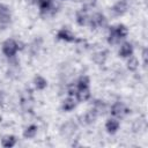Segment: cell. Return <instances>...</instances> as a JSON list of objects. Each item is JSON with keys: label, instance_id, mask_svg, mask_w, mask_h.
Segmentation results:
<instances>
[{"label": "cell", "instance_id": "cell-1", "mask_svg": "<svg viewBox=\"0 0 148 148\" xmlns=\"http://www.w3.org/2000/svg\"><path fill=\"white\" fill-rule=\"evenodd\" d=\"M17 50H18V44L14 39H7L2 44V53L8 58L14 57Z\"/></svg>", "mask_w": 148, "mask_h": 148}, {"label": "cell", "instance_id": "cell-2", "mask_svg": "<svg viewBox=\"0 0 148 148\" xmlns=\"http://www.w3.org/2000/svg\"><path fill=\"white\" fill-rule=\"evenodd\" d=\"M89 25L92 28V29H96V28H101V27H105L106 25V18L103 14L101 13H95L91 17H89V21H88Z\"/></svg>", "mask_w": 148, "mask_h": 148}, {"label": "cell", "instance_id": "cell-3", "mask_svg": "<svg viewBox=\"0 0 148 148\" xmlns=\"http://www.w3.org/2000/svg\"><path fill=\"white\" fill-rule=\"evenodd\" d=\"M127 112V108L121 102H117L111 106V114L114 117H123Z\"/></svg>", "mask_w": 148, "mask_h": 148}, {"label": "cell", "instance_id": "cell-4", "mask_svg": "<svg viewBox=\"0 0 148 148\" xmlns=\"http://www.w3.org/2000/svg\"><path fill=\"white\" fill-rule=\"evenodd\" d=\"M10 22V12L9 8L0 3V24L6 25Z\"/></svg>", "mask_w": 148, "mask_h": 148}, {"label": "cell", "instance_id": "cell-5", "mask_svg": "<svg viewBox=\"0 0 148 148\" xmlns=\"http://www.w3.org/2000/svg\"><path fill=\"white\" fill-rule=\"evenodd\" d=\"M57 37H58L59 39L65 40V42H68V43H72V42H76V40H77V39L75 38V36H74L71 31H68L67 29H60V30L58 31V34H57Z\"/></svg>", "mask_w": 148, "mask_h": 148}, {"label": "cell", "instance_id": "cell-6", "mask_svg": "<svg viewBox=\"0 0 148 148\" xmlns=\"http://www.w3.org/2000/svg\"><path fill=\"white\" fill-rule=\"evenodd\" d=\"M111 10H112L113 15H116V16L124 15L126 13V10H127V3L125 1H123V0L121 1H118L117 3L113 5V7L111 8Z\"/></svg>", "mask_w": 148, "mask_h": 148}, {"label": "cell", "instance_id": "cell-7", "mask_svg": "<svg viewBox=\"0 0 148 148\" xmlns=\"http://www.w3.org/2000/svg\"><path fill=\"white\" fill-rule=\"evenodd\" d=\"M36 3L38 5L42 14H46L53 9V0H37Z\"/></svg>", "mask_w": 148, "mask_h": 148}, {"label": "cell", "instance_id": "cell-8", "mask_svg": "<svg viewBox=\"0 0 148 148\" xmlns=\"http://www.w3.org/2000/svg\"><path fill=\"white\" fill-rule=\"evenodd\" d=\"M133 54V46L131 43L128 42H125L121 44L120 46V50H119V56L123 57V58H128Z\"/></svg>", "mask_w": 148, "mask_h": 148}, {"label": "cell", "instance_id": "cell-9", "mask_svg": "<svg viewBox=\"0 0 148 148\" xmlns=\"http://www.w3.org/2000/svg\"><path fill=\"white\" fill-rule=\"evenodd\" d=\"M75 130H76V125L74 123H72V121H68V123H66L65 125L61 126V131L60 132H61L62 135L69 136L75 132Z\"/></svg>", "mask_w": 148, "mask_h": 148}, {"label": "cell", "instance_id": "cell-10", "mask_svg": "<svg viewBox=\"0 0 148 148\" xmlns=\"http://www.w3.org/2000/svg\"><path fill=\"white\" fill-rule=\"evenodd\" d=\"M105 128H106L108 133L114 134L119 130V121L117 119H109L105 124Z\"/></svg>", "mask_w": 148, "mask_h": 148}, {"label": "cell", "instance_id": "cell-11", "mask_svg": "<svg viewBox=\"0 0 148 148\" xmlns=\"http://www.w3.org/2000/svg\"><path fill=\"white\" fill-rule=\"evenodd\" d=\"M88 21H89V16L86 10L81 9L76 13V22L79 25H86L88 23Z\"/></svg>", "mask_w": 148, "mask_h": 148}, {"label": "cell", "instance_id": "cell-12", "mask_svg": "<svg viewBox=\"0 0 148 148\" xmlns=\"http://www.w3.org/2000/svg\"><path fill=\"white\" fill-rule=\"evenodd\" d=\"M77 101L80 102H86L90 98V90L89 88H86V89H79L76 90V94H75Z\"/></svg>", "mask_w": 148, "mask_h": 148}, {"label": "cell", "instance_id": "cell-13", "mask_svg": "<svg viewBox=\"0 0 148 148\" xmlns=\"http://www.w3.org/2000/svg\"><path fill=\"white\" fill-rule=\"evenodd\" d=\"M76 106V103H75V99L73 97H68L66 98L64 102H62V105H61V109L66 112H69L72 111L74 108Z\"/></svg>", "mask_w": 148, "mask_h": 148}, {"label": "cell", "instance_id": "cell-14", "mask_svg": "<svg viewBox=\"0 0 148 148\" xmlns=\"http://www.w3.org/2000/svg\"><path fill=\"white\" fill-rule=\"evenodd\" d=\"M34 84H35V87H36L37 90H43V89L46 88L47 81H46L43 76L37 75V76H35V79H34Z\"/></svg>", "mask_w": 148, "mask_h": 148}, {"label": "cell", "instance_id": "cell-15", "mask_svg": "<svg viewBox=\"0 0 148 148\" xmlns=\"http://www.w3.org/2000/svg\"><path fill=\"white\" fill-rule=\"evenodd\" d=\"M89 77L87 75H82L79 77L77 82H76V90L79 89H86V88H89Z\"/></svg>", "mask_w": 148, "mask_h": 148}, {"label": "cell", "instance_id": "cell-16", "mask_svg": "<svg viewBox=\"0 0 148 148\" xmlns=\"http://www.w3.org/2000/svg\"><path fill=\"white\" fill-rule=\"evenodd\" d=\"M15 143H16V138L14 135H6L1 140V145L5 148H10V147L15 146Z\"/></svg>", "mask_w": 148, "mask_h": 148}, {"label": "cell", "instance_id": "cell-17", "mask_svg": "<svg viewBox=\"0 0 148 148\" xmlns=\"http://www.w3.org/2000/svg\"><path fill=\"white\" fill-rule=\"evenodd\" d=\"M120 38L118 37V35L116 34L114 31V27H111L110 28V31H109V36H108V43L111 44V45H114L117 43H119Z\"/></svg>", "mask_w": 148, "mask_h": 148}, {"label": "cell", "instance_id": "cell-18", "mask_svg": "<svg viewBox=\"0 0 148 148\" xmlns=\"http://www.w3.org/2000/svg\"><path fill=\"white\" fill-rule=\"evenodd\" d=\"M37 130H38V127H37L36 125H30V126H28V127L24 130L23 136H24L25 139H31V138H34V136L36 135Z\"/></svg>", "mask_w": 148, "mask_h": 148}, {"label": "cell", "instance_id": "cell-19", "mask_svg": "<svg viewBox=\"0 0 148 148\" xmlns=\"http://www.w3.org/2000/svg\"><path fill=\"white\" fill-rule=\"evenodd\" d=\"M114 31L116 34L118 35V37L121 39V38H125L128 34V29L125 24H118L117 27H114Z\"/></svg>", "mask_w": 148, "mask_h": 148}, {"label": "cell", "instance_id": "cell-20", "mask_svg": "<svg viewBox=\"0 0 148 148\" xmlns=\"http://www.w3.org/2000/svg\"><path fill=\"white\" fill-rule=\"evenodd\" d=\"M138 66H139V61H138V59H136L135 57H133V56L128 57V60H127V68H128L130 71L134 72V71H136Z\"/></svg>", "mask_w": 148, "mask_h": 148}, {"label": "cell", "instance_id": "cell-21", "mask_svg": "<svg viewBox=\"0 0 148 148\" xmlns=\"http://www.w3.org/2000/svg\"><path fill=\"white\" fill-rule=\"evenodd\" d=\"M97 116H98V114H97L96 111L92 109V110H90V111H88V112L86 113V116H84V120H86L87 124H91V123H94V121L96 120Z\"/></svg>", "mask_w": 148, "mask_h": 148}, {"label": "cell", "instance_id": "cell-22", "mask_svg": "<svg viewBox=\"0 0 148 148\" xmlns=\"http://www.w3.org/2000/svg\"><path fill=\"white\" fill-rule=\"evenodd\" d=\"M105 109H106V106H105L104 103H102V102H99V101H97V102L95 103L94 110L96 111L97 114H103V113L105 112Z\"/></svg>", "mask_w": 148, "mask_h": 148}, {"label": "cell", "instance_id": "cell-23", "mask_svg": "<svg viewBox=\"0 0 148 148\" xmlns=\"http://www.w3.org/2000/svg\"><path fill=\"white\" fill-rule=\"evenodd\" d=\"M104 59H105V56H104V53H102V52H99V53H97V54L94 56V60H95L97 64H102V62L104 61Z\"/></svg>", "mask_w": 148, "mask_h": 148}, {"label": "cell", "instance_id": "cell-24", "mask_svg": "<svg viewBox=\"0 0 148 148\" xmlns=\"http://www.w3.org/2000/svg\"><path fill=\"white\" fill-rule=\"evenodd\" d=\"M83 5L87 8H91L96 5V0H83Z\"/></svg>", "mask_w": 148, "mask_h": 148}, {"label": "cell", "instance_id": "cell-25", "mask_svg": "<svg viewBox=\"0 0 148 148\" xmlns=\"http://www.w3.org/2000/svg\"><path fill=\"white\" fill-rule=\"evenodd\" d=\"M142 57H143V62H145V65H146V64H147V49H145V50H143Z\"/></svg>", "mask_w": 148, "mask_h": 148}, {"label": "cell", "instance_id": "cell-26", "mask_svg": "<svg viewBox=\"0 0 148 148\" xmlns=\"http://www.w3.org/2000/svg\"><path fill=\"white\" fill-rule=\"evenodd\" d=\"M2 102H3V94L0 92V104H2Z\"/></svg>", "mask_w": 148, "mask_h": 148}]
</instances>
